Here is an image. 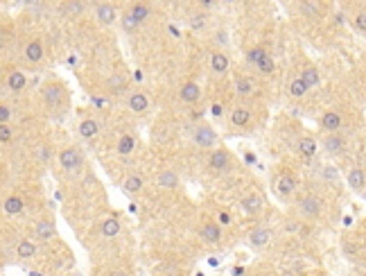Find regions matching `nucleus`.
Masks as SVG:
<instances>
[{"mask_svg":"<svg viewBox=\"0 0 366 276\" xmlns=\"http://www.w3.org/2000/svg\"><path fill=\"white\" fill-rule=\"evenodd\" d=\"M43 97H45V102L50 106H59L66 102V91L59 84H48V86H43Z\"/></svg>","mask_w":366,"mask_h":276,"instance_id":"obj_1","label":"nucleus"},{"mask_svg":"<svg viewBox=\"0 0 366 276\" xmlns=\"http://www.w3.org/2000/svg\"><path fill=\"white\" fill-rule=\"evenodd\" d=\"M321 208H324V202L312 195L305 197V199L298 204V211H301V215H305V218H317L319 213H321Z\"/></svg>","mask_w":366,"mask_h":276,"instance_id":"obj_2","label":"nucleus"},{"mask_svg":"<svg viewBox=\"0 0 366 276\" xmlns=\"http://www.w3.org/2000/svg\"><path fill=\"white\" fill-rule=\"evenodd\" d=\"M195 143L199 145V147H210V145H215V140H217V134H215V129H210L208 125H202L199 129H195Z\"/></svg>","mask_w":366,"mask_h":276,"instance_id":"obj_3","label":"nucleus"},{"mask_svg":"<svg viewBox=\"0 0 366 276\" xmlns=\"http://www.w3.org/2000/svg\"><path fill=\"white\" fill-rule=\"evenodd\" d=\"M59 161H61V165H64L66 170H73V168H77V165L81 163V156L75 147H68L59 154Z\"/></svg>","mask_w":366,"mask_h":276,"instance_id":"obj_4","label":"nucleus"},{"mask_svg":"<svg viewBox=\"0 0 366 276\" xmlns=\"http://www.w3.org/2000/svg\"><path fill=\"white\" fill-rule=\"evenodd\" d=\"M324 145L330 154H341L344 152V138L339 134H330L328 138H324Z\"/></svg>","mask_w":366,"mask_h":276,"instance_id":"obj_5","label":"nucleus"},{"mask_svg":"<svg viewBox=\"0 0 366 276\" xmlns=\"http://www.w3.org/2000/svg\"><path fill=\"white\" fill-rule=\"evenodd\" d=\"M228 163H231V156L224 149H217L210 154V168H215V170H224V168H228Z\"/></svg>","mask_w":366,"mask_h":276,"instance_id":"obj_6","label":"nucleus"},{"mask_svg":"<svg viewBox=\"0 0 366 276\" xmlns=\"http://www.w3.org/2000/svg\"><path fill=\"white\" fill-rule=\"evenodd\" d=\"M25 57H27V61H32V64L41 61V59H43V43H41V41H32V43H27V48H25Z\"/></svg>","mask_w":366,"mask_h":276,"instance_id":"obj_7","label":"nucleus"},{"mask_svg":"<svg viewBox=\"0 0 366 276\" xmlns=\"http://www.w3.org/2000/svg\"><path fill=\"white\" fill-rule=\"evenodd\" d=\"M181 100L183 102H197L199 100V86L195 84V82H188V84H183V89H181Z\"/></svg>","mask_w":366,"mask_h":276,"instance_id":"obj_8","label":"nucleus"},{"mask_svg":"<svg viewBox=\"0 0 366 276\" xmlns=\"http://www.w3.org/2000/svg\"><path fill=\"white\" fill-rule=\"evenodd\" d=\"M321 127L324 129H330V132H337L341 127V116L334 111H328L324 118H321Z\"/></svg>","mask_w":366,"mask_h":276,"instance_id":"obj_9","label":"nucleus"},{"mask_svg":"<svg viewBox=\"0 0 366 276\" xmlns=\"http://www.w3.org/2000/svg\"><path fill=\"white\" fill-rule=\"evenodd\" d=\"M25 84H27V77L23 73H18V70L9 73V77H7V86H9L11 91H23Z\"/></svg>","mask_w":366,"mask_h":276,"instance_id":"obj_10","label":"nucleus"},{"mask_svg":"<svg viewBox=\"0 0 366 276\" xmlns=\"http://www.w3.org/2000/svg\"><path fill=\"white\" fill-rule=\"evenodd\" d=\"M294 188H296V181H294L289 175H283L276 184V190L281 192V195H292Z\"/></svg>","mask_w":366,"mask_h":276,"instance_id":"obj_11","label":"nucleus"},{"mask_svg":"<svg viewBox=\"0 0 366 276\" xmlns=\"http://www.w3.org/2000/svg\"><path fill=\"white\" fill-rule=\"evenodd\" d=\"M5 213L7 215H18V213L23 211V199L21 197H16V195H11V197H7L5 199Z\"/></svg>","mask_w":366,"mask_h":276,"instance_id":"obj_12","label":"nucleus"},{"mask_svg":"<svg viewBox=\"0 0 366 276\" xmlns=\"http://www.w3.org/2000/svg\"><path fill=\"white\" fill-rule=\"evenodd\" d=\"M267 242H269V231H267L265 227L253 229V233H251V244H253V247H265Z\"/></svg>","mask_w":366,"mask_h":276,"instance_id":"obj_13","label":"nucleus"},{"mask_svg":"<svg viewBox=\"0 0 366 276\" xmlns=\"http://www.w3.org/2000/svg\"><path fill=\"white\" fill-rule=\"evenodd\" d=\"M97 18H100V23H104V25H111V23L116 21V9H113L111 5H100L97 7Z\"/></svg>","mask_w":366,"mask_h":276,"instance_id":"obj_14","label":"nucleus"},{"mask_svg":"<svg viewBox=\"0 0 366 276\" xmlns=\"http://www.w3.org/2000/svg\"><path fill=\"white\" fill-rule=\"evenodd\" d=\"M129 106H131V111H145L149 106V100L147 95H143V93H133L131 97H129Z\"/></svg>","mask_w":366,"mask_h":276,"instance_id":"obj_15","label":"nucleus"},{"mask_svg":"<svg viewBox=\"0 0 366 276\" xmlns=\"http://www.w3.org/2000/svg\"><path fill=\"white\" fill-rule=\"evenodd\" d=\"M242 208L244 213H249V215H253V213H258L262 208V199L258 195H249L246 199L242 202Z\"/></svg>","mask_w":366,"mask_h":276,"instance_id":"obj_16","label":"nucleus"},{"mask_svg":"<svg viewBox=\"0 0 366 276\" xmlns=\"http://www.w3.org/2000/svg\"><path fill=\"white\" fill-rule=\"evenodd\" d=\"M251 120V113L246 111V109H235L233 113H231V122H233L235 127H246Z\"/></svg>","mask_w":366,"mask_h":276,"instance_id":"obj_17","label":"nucleus"},{"mask_svg":"<svg viewBox=\"0 0 366 276\" xmlns=\"http://www.w3.org/2000/svg\"><path fill=\"white\" fill-rule=\"evenodd\" d=\"M210 68L215 70V73H224V70L228 68V57L222 52H215L210 57Z\"/></svg>","mask_w":366,"mask_h":276,"instance_id":"obj_18","label":"nucleus"},{"mask_svg":"<svg viewBox=\"0 0 366 276\" xmlns=\"http://www.w3.org/2000/svg\"><path fill=\"white\" fill-rule=\"evenodd\" d=\"M298 152H301V156L310 159V156H314V152H317V143H314L312 138H301V143H298Z\"/></svg>","mask_w":366,"mask_h":276,"instance_id":"obj_19","label":"nucleus"},{"mask_svg":"<svg viewBox=\"0 0 366 276\" xmlns=\"http://www.w3.org/2000/svg\"><path fill=\"white\" fill-rule=\"evenodd\" d=\"M301 11L305 16H317V14H321V2L319 0H303Z\"/></svg>","mask_w":366,"mask_h":276,"instance_id":"obj_20","label":"nucleus"},{"mask_svg":"<svg viewBox=\"0 0 366 276\" xmlns=\"http://www.w3.org/2000/svg\"><path fill=\"white\" fill-rule=\"evenodd\" d=\"M97 129H100V127H97V122L90 120V118H88V120H81L80 122V134L84 138H93L97 134Z\"/></svg>","mask_w":366,"mask_h":276,"instance_id":"obj_21","label":"nucleus"},{"mask_svg":"<svg viewBox=\"0 0 366 276\" xmlns=\"http://www.w3.org/2000/svg\"><path fill=\"white\" fill-rule=\"evenodd\" d=\"M120 233V222L118 220H104L102 222V235H106V238H113V235Z\"/></svg>","mask_w":366,"mask_h":276,"instance_id":"obj_22","label":"nucleus"},{"mask_svg":"<svg viewBox=\"0 0 366 276\" xmlns=\"http://www.w3.org/2000/svg\"><path fill=\"white\" fill-rule=\"evenodd\" d=\"M140 188H143V179H140V175H129L127 181H124V190H127L129 195H133V192H138Z\"/></svg>","mask_w":366,"mask_h":276,"instance_id":"obj_23","label":"nucleus"},{"mask_svg":"<svg viewBox=\"0 0 366 276\" xmlns=\"http://www.w3.org/2000/svg\"><path fill=\"white\" fill-rule=\"evenodd\" d=\"M129 16H131L136 23H143L145 18L149 16V7H147V5H140V2H138V5H133V7H131Z\"/></svg>","mask_w":366,"mask_h":276,"instance_id":"obj_24","label":"nucleus"},{"mask_svg":"<svg viewBox=\"0 0 366 276\" xmlns=\"http://www.w3.org/2000/svg\"><path fill=\"white\" fill-rule=\"evenodd\" d=\"M301 80L305 82V86H308V89H312V86H317V84H319V70L310 66V68H305V70H303Z\"/></svg>","mask_w":366,"mask_h":276,"instance_id":"obj_25","label":"nucleus"},{"mask_svg":"<svg viewBox=\"0 0 366 276\" xmlns=\"http://www.w3.org/2000/svg\"><path fill=\"white\" fill-rule=\"evenodd\" d=\"M348 184L355 190H362L364 188V172L360 170V168H355V170H350V175H348Z\"/></svg>","mask_w":366,"mask_h":276,"instance_id":"obj_26","label":"nucleus"},{"mask_svg":"<svg viewBox=\"0 0 366 276\" xmlns=\"http://www.w3.org/2000/svg\"><path fill=\"white\" fill-rule=\"evenodd\" d=\"M133 143H136V140H133L131 134H127V136H122V138H120V143H118V152H120L122 156H127L129 152L133 149Z\"/></svg>","mask_w":366,"mask_h":276,"instance_id":"obj_27","label":"nucleus"},{"mask_svg":"<svg viewBox=\"0 0 366 276\" xmlns=\"http://www.w3.org/2000/svg\"><path fill=\"white\" fill-rule=\"evenodd\" d=\"M37 235H39L41 240L52 238V235H54V224H52V222H39V227H37Z\"/></svg>","mask_w":366,"mask_h":276,"instance_id":"obj_28","label":"nucleus"},{"mask_svg":"<svg viewBox=\"0 0 366 276\" xmlns=\"http://www.w3.org/2000/svg\"><path fill=\"white\" fill-rule=\"evenodd\" d=\"M219 235H222V229H219L217 224H206V227H203V238H206V240L217 242Z\"/></svg>","mask_w":366,"mask_h":276,"instance_id":"obj_29","label":"nucleus"},{"mask_svg":"<svg viewBox=\"0 0 366 276\" xmlns=\"http://www.w3.org/2000/svg\"><path fill=\"white\" fill-rule=\"evenodd\" d=\"M34 254H37V247H34L30 240H23V242L18 244V256H21V258H32Z\"/></svg>","mask_w":366,"mask_h":276,"instance_id":"obj_30","label":"nucleus"},{"mask_svg":"<svg viewBox=\"0 0 366 276\" xmlns=\"http://www.w3.org/2000/svg\"><path fill=\"white\" fill-rule=\"evenodd\" d=\"M159 181H161V186H165V188H176V184H179V177L174 175V172H163V175L159 177Z\"/></svg>","mask_w":366,"mask_h":276,"instance_id":"obj_31","label":"nucleus"},{"mask_svg":"<svg viewBox=\"0 0 366 276\" xmlns=\"http://www.w3.org/2000/svg\"><path fill=\"white\" fill-rule=\"evenodd\" d=\"M289 91H292L294 97H303L305 93H308V86H305V82H303L301 77H296V80L292 82V86H289Z\"/></svg>","mask_w":366,"mask_h":276,"instance_id":"obj_32","label":"nucleus"},{"mask_svg":"<svg viewBox=\"0 0 366 276\" xmlns=\"http://www.w3.org/2000/svg\"><path fill=\"white\" fill-rule=\"evenodd\" d=\"M61 9H64V14H80V11H84V2L81 0H70Z\"/></svg>","mask_w":366,"mask_h":276,"instance_id":"obj_33","label":"nucleus"},{"mask_svg":"<svg viewBox=\"0 0 366 276\" xmlns=\"http://www.w3.org/2000/svg\"><path fill=\"white\" fill-rule=\"evenodd\" d=\"M255 64H258V68H260L262 73H274V59H271L269 54H262Z\"/></svg>","mask_w":366,"mask_h":276,"instance_id":"obj_34","label":"nucleus"},{"mask_svg":"<svg viewBox=\"0 0 366 276\" xmlns=\"http://www.w3.org/2000/svg\"><path fill=\"white\" fill-rule=\"evenodd\" d=\"M11 140V127L9 125H0V143H9Z\"/></svg>","mask_w":366,"mask_h":276,"instance_id":"obj_35","label":"nucleus"},{"mask_svg":"<svg viewBox=\"0 0 366 276\" xmlns=\"http://www.w3.org/2000/svg\"><path fill=\"white\" fill-rule=\"evenodd\" d=\"M262 54H267V52H265V48H253L249 54H246V59H249L251 64H255V61H258V59H260Z\"/></svg>","mask_w":366,"mask_h":276,"instance_id":"obj_36","label":"nucleus"},{"mask_svg":"<svg viewBox=\"0 0 366 276\" xmlns=\"http://www.w3.org/2000/svg\"><path fill=\"white\" fill-rule=\"evenodd\" d=\"M251 80H238V91L242 93V95H246V93H251Z\"/></svg>","mask_w":366,"mask_h":276,"instance_id":"obj_37","label":"nucleus"},{"mask_svg":"<svg viewBox=\"0 0 366 276\" xmlns=\"http://www.w3.org/2000/svg\"><path fill=\"white\" fill-rule=\"evenodd\" d=\"M109 86H111L113 91H122L124 89V77H118V75L111 77V80H109Z\"/></svg>","mask_w":366,"mask_h":276,"instance_id":"obj_38","label":"nucleus"},{"mask_svg":"<svg viewBox=\"0 0 366 276\" xmlns=\"http://www.w3.org/2000/svg\"><path fill=\"white\" fill-rule=\"evenodd\" d=\"M122 25H124V30H127V32H133V30L138 27V23H136V21H133V18L127 14V16L122 18Z\"/></svg>","mask_w":366,"mask_h":276,"instance_id":"obj_39","label":"nucleus"},{"mask_svg":"<svg viewBox=\"0 0 366 276\" xmlns=\"http://www.w3.org/2000/svg\"><path fill=\"white\" fill-rule=\"evenodd\" d=\"M11 118V111H9V106H5V104H0V125H5L7 120Z\"/></svg>","mask_w":366,"mask_h":276,"instance_id":"obj_40","label":"nucleus"},{"mask_svg":"<svg viewBox=\"0 0 366 276\" xmlns=\"http://www.w3.org/2000/svg\"><path fill=\"white\" fill-rule=\"evenodd\" d=\"M357 30H360V32L366 30V16L364 14H357Z\"/></svg>","mask_w":366,"mask_h":276,"instance_id":"obj_41","label":"nucleus"},{"mask_svg":"<svg viewBox=\"0 0 366 276\" xmlns=\"http://www.w3.org/2000/svg\"><path fill=\"white\" fill-rule=\"evenodd\" d=\"M48 159H50V149L43 147V149H41V161H48Z\"/></svg>","mask_w":366,"mask_h":276,"instance_id":"obj_42","label":"nucleus"},{"mask_svg":"<svg viewBox=\"0 0 366 276\" xmlns=\"http://www.w3.org/2000/svg\"><path fill=\"white\" fill-rule=\"evenodd\" d=\"M219 220H222V222H231V215H226V213H222V215H219Z\"/></svg>","mask_w":366,"mask_h":276,"instance_id":"obj_43","label":"nucleus"},{"mask_svg":"<svg viewBox=\"0 0 366 276\" xmlns=\"http://www.w3.org/2000/svg\"><path fill=\"white\" fill-rule=\"evenodd\" d=\"M93 102H95V106H102V104H104V100H102V97H93Z\"/></svg>","mask_w":366,"mask_h":276,"instance_id":"obj_44","label":"nucleus"},{"mask_svg":"<svg viewBox=\"0 0 366 276\" xmlns=\"http://www.w3.org/2000/svg\"><path fill=\"white\" fill-rule=\"evenodd\" d=\"M2 46H5V32L0 30V48H2Z\"/></svg>","mask_w":366,"mask_h":276,"instance_id":"obj_45","label":"nucleus"},{"mask_svg":"<svg viewBox=\"0 0 366 276\" xmlns=\"http://www.w3.org/2000/svg\"><path fill=\"white\" fill-rule=\"evenodd\" d=\"M111 276H127L124 272H116V274H111Z\"/></svg>","mask_w":366,"mask_h":276,"instance_id":"obj_46","label":"nucleus"},{"mask_svg":"<svg viewBox=\"0 0 366 276\" xmlns=\"http://www.w3.org/2000/svg\"><path fill=\"white\" fill-rule=\"evenodd\" d=\"M226 2H231V0H226Z\"/></svg>","mask_w":366,"mask_h":276,"instance_id":"obj_47","label":"nucleus"}]
</instances>
